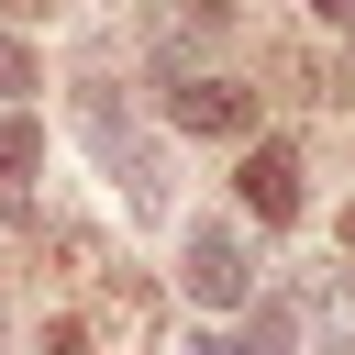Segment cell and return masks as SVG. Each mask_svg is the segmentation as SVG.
<instances>
[{"instance_id": "obj_1", "label": "cell", "mask_w": 355, "mask_h": 355, "mask_svg": "<svg viewBox=\"0 0 355 355\" xmlns=\"http://www.w3.org/2000/svg\"><path fill=\"white\" fill-rule=\"evenodd\" d=\"M78 133H89L100 155H111V178H122V200H133V211L155 222V211H166V166H155V144H144V133L122 122V100H111V89H78Z\"/></svg>"}, {"instance_id": "obj_2", "label": "cell", "mask_w": 355, "mask_h": 355, "mask_svg": "<svg viewBox=\"0 0 355 355\" xmlns=\"http://www.w3.org/2000/svg\"><path fill=\"white\" fill-rule=\"evenodd\" d=\"M178 288H189L200 311H244V300H255L244 233H233V222H189V233H178Z\"/></svg>"}, {"instance_id": "obj_3", "label": "cell", "mask_w": 355, "mask_h": 355, "mask_svg": "<svg viewBox=\"0 0 355 355\" xmlns=\"http://www.w3.org/2000/svg\"><path fill=\"white\" fill-rule=\"evenodd\" d=\"M166 122L233 144V133H255V89H233V78H178V89H166Z\"/></svg>"}, {"instance_id": "obj_4", "label": "cell", "mask_w": 355, "mask_h": 355, "mask_svg": "<svg viewBox=\"0 0 355 355\" xmlns=\"http://www.w3.org/2000/svg\"><path fill=\"white\" fill-rule=\"evenodd\" d=\"M233 189H244V211H255V222H300V155H288V144H244Z\"/></svg>"}, {"instance_id": "obj_5", "label": "cell", "mask_w": 355, "mask_h": 355, "mask_svg": "<svg viewBox=\"0 0 355 355\" xmlns=\"http://www.w3.org/2000/svg\"><path fill=\"white\" fill-rule=\"evenodd\" d=\"M33 166H44V133L22 100H0V222H33Z\"/></svg>"}, {"instance_id": "obj_6", "label": "cell", "mask_w": 355, "mask_h": 355, "mask_svg": "<svg viewBox=\"0 0 355 355\" xmlns=\"http://www.w3.org/2000/svg\"><path fill=\"white\" fill-rule=\"evenodd\" d=\"M89 277H100V311H111V344H122V355H144V333H155V288H144V277H133L122 255H100Z\"/></svg>"}, {"instance_id": "obj_7", "label": "cell", "mask_w": 355, "mask_h": 355, "mask_svg": "<svg viewBox=\"0 0 355 355\" xmlns=\"http://www.w3.org/2000/svg\"><path fill=\"white\" fill-rule=\"evenodd\" d=\"M189 355H300V322L288 300H244V333H200Z\"/></svg>"}, {"instance_id": "obj_8", "label": "cell", "mask_w": 355, "mask_h": 355, "mask_svg": "<svg viewBox=\"0 0 355 355\" xmlns=\"http://www.w3.org/2000/svg\"><path fill=\"white\" fill-rule=\"evenodd\" d=\"M22 89H33V44H22V33H0V100H22Z\"/></svg>"}, {"instance_id": "obj_9", "label": "cell", "mask_w": 355, "mask_h": 355, "mask_svg": "<svg viewBox=\"0 0 355 355\" xmlns=\"http://www.w3.org/2000/svg\"><path fill=\"white\" fill-rule=\"evenodd\" d=\"M44 355H100V333H89V322H55V333H44Z\"/></svg>"}, {"instance_id": "obj_10", "label": "cell", "mask_w": 355, "mask_h": 355, "mask_svg": "<svg viewBox=\"0 0 355 355\" xmlns=\"http://www.w3.org/2000/svg\"><path fill=\"white\" fill-rule=\"evenodd\" d=\"M178 22H222V0H178Z\"/></svg>"}, {"instance_id": "obj_11", "label": "cell", "mask_w": 355, "mask_h": 355, "mask_svg": "<svg viewBox=\"0 0 355 355\" xmlns=\"http://www.w3.org/2000/svg\"><path fill=\"white\" fill-rule=\"evenodd\" d=\"M311 11H322V22H344V11H355V0H311Z\"/></svg>"}, {"instance_id": "obj_12", "label": "cell", "mask_w": 355, "mask_h": 355, "mask_svg": "<svg viewBox=\"0 0 355 355\" xmlns=\"http://www.w3.org/2000/svg\"><path fill=\"white\" fill-rule=\"evenodd\" d=\"M344 266H355V211H344Z\"/></svg>"}, {"instance_id": "obj_13", "label": "cell", "mask_w": 355, "mask_h": 355, "mask_svg": "<svg viewBox=\"0 0 355 355\" xmlns=\"http://www.w3.org/2000/svg\"><path fill=\"white\" fill-rule=\"evenodd\" d=\"M11 11H55V0H11Z\"/></svg>"}]
</instances>
